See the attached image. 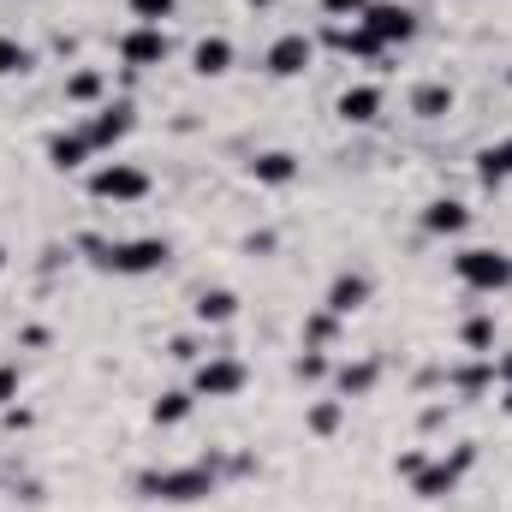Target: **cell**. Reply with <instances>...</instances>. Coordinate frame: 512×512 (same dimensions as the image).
I'll list each match as a JSON object with an SVG mask.
<instances>
[{"instance_id": "6da1fadb", "label": "cell", "mask_w": 512, "mask_h": 512, "mask_svg": "<svg viewBox=\"0 0 512 512\" xmlns=\"http://www.w3.org/2000/svg\"><path fill=\"white\" fill-rule=\"evenodd\" d=\"M227 483V447H209L185 465H143L131 477L137 501H155V507H197V501H215Z\"/></svg>"}, {"instance_id": "7a4b0ae2", "label": "cell", "mask_w": 512, "mask_h": 512, "mask_svg": "<svg viewBox=\"0 0 512 512\" xmlns=\"http://www.w3.org/2000/svg\"><path fill=\"white\" fill-rule=\"evenodd\" d=\"M72 251L84 262H96L102 274H120V280H149L173 262V239L161 233H143V239H108V233H78Z\"/></svg>"}, {"instance_id": "3957f363", "label": "cell", "mask_w": 512, "mask_h": 512, "mask_svg": "<svg viewBox=\"0 0 512 512\" xmlns=\"http://www.w3.org/2000/svg\"><path fill=\"white\" fill-rule=\"evenodd\" d=\"M471 471H477V441H459V447L423 459V471L411 477V495H417V501H453Z\"/></svg>"}, {"instance_id": "277c9868", "label": "cell", "mask_w": 512, "mask_h": 512, "mask_svg": "<svg viewBox=\"0 0 512 512\" xmlns=\"http://www.w3.org/2000/svg\"><path fill=\"white\" fill-rule=\"evenodd\" d=\"M453 280L477 298H495L512 286V251H495V245H459L453 251Z\"/></svg>"}, {"instance_id": "5b68a950", "label": "cell", "mask_w": 512, "mask_h": 512, "mask_svg": "<svg viewBox=\"0 0 512 512\" xmlns=\"http://www.w3.org/2000/svg\"><path fill=\"white\" fill-rule=\"evenodd\" d=\"M84 191H90L96 203L131 209V203H143V197L155 191V179H149V167H137V161H96V167L84 173Z\"/></svg>"}, {"instance_id": "8992f818", "label": "cell", "mask_w": 512, "mask_h": 512, "mask_svg": "<svg viewBox=\"0 0 512 512\" xmlns=\"http://www.w3.org/2000/svg\"><path fill=\"white\" fill-rule=\"evenodd\" d=\"M251 387V364L233 358V352H203L191 364V393L197 399H239Z\"/></svg>"}, {"instance_id": "52a82bcc", "label": "cell", "mask_w": 512, "mask_h": 512, "mask_svg": "<svg viewBox=\"0 0 512 512\" xmlns=\"http://www.w3.org/2000/svg\"><path fill=\"white\" fill-rule=\"evenodd\" d=\"M114 54H120L126 72H155V66L173 60V36H167V24H131V30H120Z\"/></svg>"}, {"instance_id": "ba28073f", "label": "cell", "mask_w": 512, "mask_h": 512, "mask_svg": "<svg viewBox=\"0 0 512 512\" xmlns=\"http://www.w3.org/2000/svg\"><path fill=\"white\" fill-rule=\"evenodd\" d=\"M358 24L382 42L387 54H393V48H405V42H417V30H423L417 6H405V0H370V12H364Z\"/></svg>"}, {"instance_id": "9c48e42d", "label": "cell", "mask_w": 512, "mask_h": 512, "mask_svg": "<svg viewBox=\"0 0 512 512\" xmlns=\"http://www.w3.org/2000/svg\"><path fill=\"white\" fill-rule=\"evenodd\" d=\"M131 131H137V108H131V96H108L102 108L84 114V137L96 143V155H114Z\"/></svg>"}, {"instance_id": "30bf717a", "label": "cell", "mask_w": 512, "mask_h": 512, "mask_svg": "<svg viewBox=\"0 0 512 512\" xmlns=\"http://www.w3.org/2000/svg\"><path fill=\"white\" fill-rule=\"evenodd\" d=\"M316 66V36H304V30H280L274 42H268V54H262V72L268 78H304Z\"/></svg>"}, {"instance_id": "8fae6325", "label": "cell", "mask_w": 512, "mask_h": 512, "mask_svg": "<svg viewBox=\"0 0 512 512\" xmlns=\"http://www.w3.org/2000/svg\"><path fill=\"white\" fill-rule=\"evenodd\" d=\"M42 161L54 167V173H84V167H96L102 155H96V143L84 137V126H60L42 137Z\"/></svg>"}, {"instance_id": "7c38bea8", "label": "cell", "mask_w": 512, "mask_h": 512, "mask_svg": "<svg viewBox=\"0 0 512 512\" xmlns=\"http://www.w3.org/2000/svg\"><path fill=\"white\" fill-rule=\"evenodd\" d=\"M370 298H376V274H370V268H340V274L328 280V292H322V310H334L340 322H352Z\"/></svg>"}, {"instance_id": "4fadbf2b", "label": "cell", "mask_w": 512, "mask_h": 512, "mask_svg": "<svg viewBox=\"0 0 512 512\" xmlns=\"http://www.w3.org/2000/svg\"><path fill=\"white\" fill-rule=\"evenodd\" d=\"M417 227H423L429 239H465V233H471V203H465V197H429V203L417 209Z\"/></svg>"}, {"instance_id": "5bb4252c", "label": "cell", "mask_w": 512, "mask_h": 512, "mask_svg": "<svg viewBox=\"0 0 512 512\" xmlns=\"http://www.w3.org/2000/svg\"><path fill=\"white\" fill-rule=\"evenodd\" d=\"M328 387H334V399H370L376 387H382V358H334V376H328Z\"/></svg>"}, {"instance_id": "9a60e30c", "label": "cell", "mask_w": 512, "mask_h": 512, "mask_svg": "<svg viewBox=\"0 0 512 512\" xmlns=\"http://www.w3.org/2000/svg\"><path fill=\"white\" fill-rule=\"evenodd\" d=\"M322 42H328L340 60H352V66H382V60H387V48L364 30V24H328V30H322Z\"/></svg>"}, {"instance_id": "2e32d148", "label": "cell", "mask_w": 512, "mask_h": 512, "mask_svg": "<svg viewBox=\"0 0 512 512\" xmlns=\"http://www.w3.org/2000/svg\"><path fill=\"white\" fill-rule=\"evenodd\" d=\"M387 108V90L382 84H370V78H358V84H346L340 96H334V114L346 120V126H376Z\"/></svg>"}, {"instance_id": "e0dca14e", "label": "cell", "mask_w": 512, "mask_h": 512, "mask_svg": "<svg viewBox=\"0 0 512 512\" xmlns=\"http://www.w3.org/2000/svg\"><path fill=\"white\" fill-rule=\"evenodd\" d=\"M245 173H251L262 191H286V185H298L304 161H298L292 149H256L251 161H245Z\"/></svg>"}, {"instance_id": "ac0fdd59", "label": "cell", "mask_w": 512, "mask_h": 512, "mask_svg": "<svg viewBox=\"0 0 512 512\" xmlns=\"http://www.w3.org/2000/svg\"><path fill=\"white\" fill-rule=\"evenodd\" d=\"M233 60H239V48H233V36H221V30H209V36L191 42V72H197V78H227Z\"/></svg>"}, {"instance_id": "d6986e66", "label": "cell", "mask_w": 512, "mask_h": 512, "mask_svg": "<svg viewBox=\"0 0 512 512\" xmlns=\"http://www.w3.org/2000/svg\"><path fill=\"white\" fill-rule=\"evenodd\" d=\"M405 108L417 114V120H447L453 108H459V90L447 84V78H423V84H411V96H405Z\"/></svg>"}, {"instance_id": "ffe728a7", "label": "cell", "mask_w": 512, "mask_h": 512, "mask_svg": "<svg viewBox=\"0 0 512 512\" xmlns=\"http://www.w3.org/2000/svg\"><path fill=\"white\" fill-rule=\"evenodd\" d=\"M495 387V358H459L447 364V393L453 399H483Z\"/></svg>"}, {"instance_id": "44dd1931", "label": "cell", "mask_w": 512, "mask_h": 512, "mask_svg": "<svg viewBox=\"0 0 512 512\" xmlns=\"http://www.w3.org/2000/svg\"><path fill=\"white\" fill-rule=\"evenodd\" d=\"M191 316H197L203 328H227V322H239V292H233V286H203V292L191 298Z\"/></svg>"}, {"instance_id": "7402d4cb", "label": "cell", "mask_w": 512, "mask_h": 512, "mask_svg": "<svg viewBox=\"0 0 512 512\" xmlns=\"http://www.w3.org/2000/svg\"><path fill=\"white\" fill-rule=\"evenodd\" d=\"M477 185H483V191H501V185H512V131L477 149Z\"/></svg>"}, {"instance_id": "603a6c76", "label": "cell", "mask_w": 512, "mask_h": 512, "mask_svg": "<svg viewBox=\"0 0 512 512\" xmlns=\"http://www.w3.org/2000/svg\"><path fill=\"white\" fill-rule=\"evenodd\" d=\"M60 96H66L72 108H102V102H108V72H102V66H72Z\"/></svg>"}, {"instance_id": "cb8c5ba5", "label": "cell", "mask_w": 512, "mask_h": 512, "mask_svg": "<svg viewBox=\"0 0 512 512\" xmlns=\"http://www.w3.org/2000/svg\"><path fill=\"white\" fill-rule=\"evenodd\" d=\"M495 334H501L495 310H471V316L459 322V352H465V358H495Z\"/></svg>"}, {"instance_id": "d4e9b609", "label": "cell", "mask_w": 512, "mask_h": 512, "mask_svg": "<svg viewBox=\"0 0 512 512\" xmlns=\"http://www.w3.org/2000/svg\"><path fill=\"white\" fill-rule=\"evenodd\" d=\"M191 411H197V393L191 387H161L155 405H149V423L155 429H179V423H191Z\"/></svg>"}, {"instance_id": "484cf974", "label": "cell", "mask_w": 512, "mask_h": 512, "mask_svg": "<svg viewBox=\"0 0 512 512\" xmlns=\"http://www.w3.org/2000/svg\"><path fill=\"white\" fill-rule=\"evenodd\" d=\"M304 429H310L316 441H334V435L346 429V399H334V393L310 399V405H304Z\"/></svg>"}, {"instance_id": "4316f807", "label": "cell", "mask_w": 512, "mask_h": 512, "mask_svg": "<svg viewBox=\"0 0 512 512\" xmlns=\"http://www.w3.org/2000/svg\"><path fill=\"white\" fill-rule=\"evenodd\" d=\"M340 328H346V322H340L334 310H310L304 328H298V346H310V352H334V346H340Z\"/></svg>"}, {"instance_id": "83f0119b", "label": "cell", "mask_w": 512, "mask_h": 512, "mask_svg": "<svg viewBox=\"0 0 512 512\" xmlns=\"http://www.w3.org/2000/svg\"><path fill=\"white\" fill-rule=\"evenodd\" d=\"M36 72V48L18 42L12 30H0V78H30Z\"/></svg>"}, {"instance_id": "f1b7e54d", "label": "cell", "mask_w": 512, "mask_h": 512, "mask_svg": "<svg viewBox=\"0 0 512 512\" xmlns=\"http://www.w3.org/2000/svg\"><path fill=\"white\" fill-rule=\"evenodd\" d=\"M328 376H334V358H328V352H310V346H298V358H292V382L322 387Z\"/></svg>"}, {"instance_id": "f546056e", "label": "cell", "mask_w": 512, "mask_h": 512, "mask_svg": "<svg viewBox=\"0 0 512 512\" xmlns=\"http://www.w3.org/2000/svg\"><path fill=\"white\" fill-rule=\"evenodd\" d=\"M18 393H24V364L18 358H0V411L18 405Z\"/></svg>"}, {"instance_id": "4dcf8cb0", "label": "cell", "mask_w": 512, "mask_h": 512, "mask_svg": "<svg viewBox=\"0 0 512 512\" xmlns=\"http://www.w3.org/2000/svg\"><path fill=\"white\" fill-rule=\"evenodd\" d=\"M126 6H131L137 24H167V18L179 12V0H126Z\"/></svg>"}, {"instance_id": "1f68e13d", "label": "cell", "mask_w": 512, "mask_h": 512, "mask_svg": "<svg viewBox=\"0 0 512 512\" xmlns=\"http://www.w3.org/2000/svg\"><path fill=\"white\" fill-rule=\"evenodd\" d=\"M6 489H12L18 507H42V501H48V483H42V477H12Z\"/></svg>"}, {"instance_id": "d6a6232c", "label": "cell", "mask_w": 512, "mask_h": 512, "mask_svg": "<svg viewBox=\"0 0 512 512\" xmlns=\"http://www.w3.org/2000/svg\"><path fill=\"white\" fill-rule=\"evenodd\" d=\"M322 12H328V24H358L370 12V0H322Z\"/></svg>"}, {"instance_id": "836d02e7", "label": "cell", "mask_w": 512, "mask_h": 512, "mask_svg": "<svg viewBox=\"0 0 512 512\" xmlns=\"http://www.w3.org/2000/svg\"><path fill=\"white\" fill-rule=\"evenodd\" d=\"M167 358H173V364H197V358H203V340H197V334H173V340H167Z\"/></svg>"}, {"instance_id": "e575fe53", "label": "cell", "mask_w": 512, "mask_h": 512, "mask_svg": "<svg viewBox=\"0 0 512 512\" xmlns=\"http://www.w3.org/2000/svg\"><path fill=\"white\" fill-rule=\"evenodd\" d=\"M72 245H42V256H36V268H42V280H54V274H60V268H66V262H72Z\"/></svg>"}, {"instance_id": "d590c367", "label": "cell", "mask_w": 512, "mask_h": 512, "mask_svg": "<svg viewBox=\"0 0 512 512\" xmlns=\"http://www.w3.org/2000/svg\"><path fill=\"white\" fill-rule=\"evenodd\" d=\"M245 256H274L280 251V233L274 227H256V233H245V245H239Z\"/></svg>"}, {"instance_id": "8d00e7d4", "label": "cell", "mask_w": 512, "mask_h": 512, "mask_svg": "<svg viewBox=\"0 0 512 512\" xmlns=\"http://www.w3.org/2000/svg\"><path fill=\"white\" fill-rule=\"evenodd\" d=\"M447 417H453V405H447V399H435V405H423V411H417V429H423V435H435V429H447Z\"/></svg>"}, {"instance_id": "74e56055", "label": "cell", "mask_w": 512, "mask_h": 512, "mask_svg": "<svg viewBox=\"0 0 512 512\" xmlns=\"http://www.w3.org/2000/svg\"><path fill=\"white\" fill-rule=\"evenodd\" d=\"M256 471H262L256 453H227V483H245V477H256Z\"/></svg>"}, {"instance_id": "f35d334b", "label": "cell", "mask_w": 512, "mask_h": 512, "mask_svg": "<svg viewBox=\"0 0 512 512\" xmlns=\"http://www.w3.org/2000/svg\"><path fill=\"white\" fill-rule=\"evenodd\" d=\"M423 459H429V447H405V453L393 459V477H405V483H411V477L423 471Z\"/></svg>"}, {"instance_id": "ab89813d", "label": "cell", "mask_w": 512, "mask_h": 512, "mask_svg": "<svg viewBox=\"0 0 512 512\" xmlns=\"http://www.w3.org/2000/svg\"><path fill=\"white\" fill-rule=\"evenodd\" d=\"M0 423H6L12 435H24V429H36V411H30V405H6V411H0Z\"/></svg>"}, {"instance_id": "60d3db41", "label": "cell", "mask_w": 512, "mask_h": 512, "mask_svg": "<svg viewBox=\"0 0 512 512\" xmlns=\"http://www.w3.org/2000/svg\"><path fill=\"white\" fill-rule=\"evenodd\" d=\"M18 346H48V328H42V322H30V328H18Z\"/></svg>"}, {"instance_id": "b9f144b4", "label": "cell", "mask_w": 512, "mask_h": 512, "mask_svg": "<svg viewBox=\"0 0 512 512\" xmlns=\"http://www.w3.org/2000/svg\"><path fill=\"white\" fill-rule=\"evenodd\" d=\"M501 382H512V352H501V358H495V387Z\"/></svg>"}, {"instance_id": "7bdbcfd3", "label": "cell", "mask_w": 512, "mask_h": 512, "mask_svg": "<svg viewBox=\"0 0 512 512\" xmlns=\"http://www.w3.org/2000/svg\"><path fill=\"white\" fill-rule=\"evenodd\" d=\"M501 411L512 417V382H501Z\"/></svg>"}, {"instance_id": "ee69618b", "label": "cell", "mask_w": 512, "mask_h": 512, "mask_svg": "<svg viewBox=\"0 0 512 512\" xmlns=\"http://www.w3.org/2000/svg\"><path fill=\"white\" fill-rule=\"evenodd\" d=\"M245 6H251V12H268V6H280V0H245Z\"/></svg>"}, {"instance_id": "f6af8a7d", "label": "cell", "mask_w": 512, "mask_h": 512, "mask_svg": "<svg viewBox=\"0 0 512 512\" xmlns=\"http://www.w3.org/2000/svg\"><path fill=\"white\" fill-rule=\"evenodd\" d=\"M0 274H6V245H0Z\"/></svg>"}, {"instance_id": "bcb514c9", "label": "cell", "mask_w": 512, "mask_h": 512, "mask_svg": "<svg viewBox=\"0 0 512 512\" xmlns=\"http://www.w3.org/2000/svg\"><path fill=\"white\" fill-rule=\"evenodd\" d=\"M507 84H512V66H507Z\"/></svg>"}]
</instances>
